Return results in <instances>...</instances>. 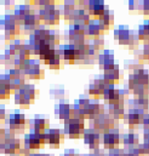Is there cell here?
I'll return each mask as SVG.
<instances>
[{
  "instance_id": "83f0119b",
  "label": "cell",
  "mask_w": 149,
  "mask_h": 156,
  "mask_svg": "<svg viewBox=\"0 0 149 156\" xmlns=\"http://www.w3.org/2000/svg\"><path fill=\"white\" fill-rule=\"evenodd\" d=\"M28 156H50L48 154H41V153H30Z\"/></svg>"
},
{
  "instance_id": "f546056e",
  "label": "cell",
  "mask_w": 149,
  "mask_h": 156,
  "mask_svg": "<svg viewBox=\"0 0 149 156\" xmlns=\"http://www.w3.org/2000/svg\"><path fill=\"white\" fill-rule=\"evenodd\" d=\"M0 39H1V33H0Z\"/></svg>"
},
{
  "instance_id": "ffe728a7",
  "label": "cell",
  "mask_w": 149,
  "mask_h": 156,
  "mask_svg": "<svg viewBox=\"0 0 149 156\" xmlns=\"http://www.w3.org/2000/svg\"><path fill=\"white\" fill-rule=\"evenodd\" d=\"M46 65L49 66V67L51 69H59L61 67V56L57 55L54 58H52L51 61L48 62Z\"/></svg>"
},
{
  "instance_id": "6da1fadb",
  "label": "cell",
  "mask_w": 149,
  "mask_h": 156,
  "mask_svg": "<svg viewBox=\"0 0 149 156\" xmlns=\"http://www.w3.org/2000/svg\"><path fill=\"white\" fill-rule=\"evenodd\" d=\"M37 96V90L35 89L34 85L25 84L20 90L14 93V100L15 104L20 105L21 108H28L33 101H35Z\"/></svg>"
},
{
  "instance_id": "7c38bea8",
  "label": "cell",
  "mask_w": 149,
  "mask_h": 156,
  "mask_svg": "<svg viewBox=\"0 0 149 156\" xmlns=\"http://www.w3.org/2000/svg\"><path fill=\"white\" fill-rule=\"evenodd\" d=\"M30 125V131L34 132H45L49 125V121L44 117L35 116L34 118L28 121Z\"/></svg>"
},
{
  "instance_id": "cb8c5ba5",
  "label": "cell",
  "mask_w": 149,
  "mask_h": 156,
  "mask_svg": "<svg viewBox=\"0 0 149 156\" xmlns=\"http://www.w3.org/2000/svg\"><path fill=\"white\" fill-rule=\"evenodd\" d=\"M4 134H5V128H3L1 124H0V143H1L4 139Z\"/></svg>"
},
{
  "instance_id": "f1b7e54d",
  "label": "cell",
  "mask_w": 149,
  "mask_h": 156,
  "mask_svg": "<svg viewBox=\"0 0 149 156\" xmlns=\"http://www.w3.org/2000/svg\"><path fill=\"white\" fill-rule=\"evenodd\" d=\"M11 156H21L20 154H15V155H11Z\"/></svg>"
},
{
  "instance_id": "9a60e30c",
  "label": "cell",
  "mask_w": 149,
  "mask_h": 156,
  "mask_svg": "<svg viewBox=\"0 0 149 156\" xmlns=\"http://www.w3.org/2000/svg\"><path fill=\"white\" fill-rule=\"evenodd\" d=\"M23 45H25V42H23L21 39L16 38L11 44H9L8 48L4 52L10 54L13 57H17L19 55V53H20V51L23 48Z\"/></svg>"
},
{
  "instance_id": "484cf974",
  "label": "cell",
  "mask_w": 149,
  "mask_h": 156,
  "mask_svg": "<svg viewBox=\"0 0 149 156\" xmlns=\"http://www.w3.org/2000/svg\"><path fill=\"white\" fill-rule=\"evenodd\" d=\"M144 56L149 58V44H147V45L144 47Z\"/></svg>"
},
{
  "instance_id": "44dd1931",
  "label": "cell",
  "mask_w": 149,
  "mask_h": 156,
  "mask_svg": "<svg viewBox=\"0 0 149 156\" xmlns=\"http://www.w3.org/2000/svg\"><path fill=\"white\" fill-rule=\"evenodd\" d=\"M8 117H9V114L7 113L6 107L3 105H0V124L3 123V122H7Z\"/></svg>"
},
{
  "instance_id": "4316f807",
  "label": "cell",
  "mask_w": 149,
  "mask_h": 156,
  "mask_svg": "<svg viewBox=\"0 0 149 156\" xmlns=\"http://www.w3.org/2000/svg\"><path fill=\"white\" fill-rule=\"evenodd\" d=\"M143 123L147 127V128H149V115H147L146 117H144L143 118Z\"/></svg>"
},
{
  "instance_id": "5b68a950",
  "label": "cell",
  "mask_w": 149,
  "mask_h": 156,
  "mask_svg": "<svg viewBox=\"0 0 149 156\" xmlns=\"http://www.w3.org/2000/svg\"><path fill=\"white\" fill-rule=\"evenodd\" d=\"M84 130L83 119L72 117V118L64 121V133L70 138H78Z\"/></svg>"
},
{
  "instance_id": "ac0fdd59",
  "label": "cell",
  "mask_w": 149,
  "mask_h": 156,
  "mask_svg": "<svg viewBox=\"0 0 149 156\" xmlns=\"http://www.w3.org/2000/svg\"><path fill=\"white\" fill-rule=\"evenodd\" d=\"M119 141V136L117 133H108L104 135V144L105 145H108L109 147L114 146L115 144H118Z\"/></svg>"
},
{
  "instance_id": "52a82bcc",
  "label": "cell",
  "mask_w": 149,
  "mask_h": 156,
  "mask_svg": "<svg viewBox=\"0 0 149 156\" xmlns=\"http://www.w3.org/2000/svg\"><path fill=\"white\" fill-rule=\"evenodd\" d=\"M23 74L26 75V77L29 78V79L39 80L44 76V72L40 68L39 62L35 60H30L29 65L23 70Z\"/></svg>"
},
{
  "instance_id": "d6986e66",
  "label": "cell",
  "mask_w": 149,
  "mask_h": 156,
  "mask_svg": "<svg viewBox=\"0 0 149 156\" xmlns=\"http://www.w3.org/2000/svg\"><path fill=\"white\" fill-rule=\"evenodd\" d=\"M118 34L119 42L121 44H128L130 42V32L128 29H121L120 31H116Z\"/></svg>"
},
{
  "instance_id": "4fadbf2b",
  "label": "cell",
  "mask_w": 149,
  "mask_h": 156,
  "mask_svg": "<svg viewBox=\"0 0 149 156\" xmlns=\"http://www.w3.org/2000/svg\"><path fill=\"white\" fill-rule=\"evenodd\" d=\"M33 13L34 12H33V10L31 9L30 5L26 3V4L19 5L16 9H14L13 14L18 21L23 24V20L26 19V17L28 16V15H30V14H33Z\"/></svg>"
},
{
  "instance_id": "d4e9b609",
  "label": "cell",
  "mask_w": 149,
  "mask_h": 156,
  "mask_svg": "<svg viewBox=\"0 0 149 156\" xmlns=\"http://www.w3.org/2000/svg\"><path fill=\"white\" fill-rule=\"evenodd\" d=\"M144 11L146 14H149V0L144 2Z\"/></svg>"
},
{
  "instance_id": "603a6c76",
  "label": "cell",
  "mask_w": 149,
  "mask_h": 156,
  "mask_svg": "<svg viewBox=\"0 0 149 156\" xmlns=\"http://www.w3.org/2000/svg\"><path fill=\"white\" fill-rule=\"evenodd\" d=\"M0 4L3 5L5 8H12L14 6V2L12 0H4V1H1Z\"/></svg>"
},
{
  "instance_id": "2e32d148",
  "label": "cell",
  "mask_w": 149,
  "mask_h": 156,
  "mask_svg": "<svg viewBox=\"0 0 149 156\" xmlns=\"http://www.w3.org/2000/svg\"><path fill=\"white\" fill-rule=\"evenodd\" d=\"M26 75H22V76H19V77H11L10 79V88H11V91L12 93H15L17 91H19L21 89L22 87L25 86L26 83Z\"/></svg>"
},
{
  "instance_id": "e0dca14e",
  "label": "cell",
  "mask_w": 149,
  "mask_h": 156,
  "mask_svg": "<svg viewBox=\"0 0 149 156\" xmlns=\"http://www.w3.org/2000/svg\"><path fill=\"white\" fill-rule=\"evenodd\" d=\"M16 57L11 56L10 54H8L6 52H4V54L0 55V63L2 66H5V67L11 69V68H14V61H15Z\"/></svg>"
},
{
  "instance_id": "8992f818",
  "label": "cell",
  "mask_w": 149,
  "mask_h": 156,
  "mask_svg": "<svg viewBox=\"0 0 149 156\" xmlns=\"http://www.w3.org/2000/svg\"><path fill=\"white\" fill-rule=\"evenodd\" d=\"M22 150L21 140L18 138L12 139H4L0 143V152L8 155L20 154Z\"/></svg>"
},
{
  "instance_id": "3957f363",
  "label": "cell",
  "mask_w": 149,
  "mask_h": 156,
  "mask_svg": "<svg viewBox=\"0 0 149 156\" xmlns=\"http://www.w3.org/2000/svg\"><path fill=\"white\" fill-rule=\"evenodd\" d=\"M45 143H47L45 132L30 131L29 134L25 135V139H23V146L28 151L39 149L41 146L45 144Z\"/></svg>"
},
{
  "instance_id": "8fae6325",
  "label": "cell",
  "mask_w": 149,
  "mask_h": 156,
  "mask_svg": "<svg viewBox=\"0 0 149 156\" xmlns=\"http://www.w3.org/2000/svg\"><path fill=\"white\" fill-rule=\"evenodd\" d=\"M55 113L59 119L65 121L73 117V109H71L68 104H60L56 105Z\"/></svg>"
},
{
  "instance_id": "7402d4cb",
  "label": "cell",
  "mask_w": 149,
  "mask_h": 156,
  "mask_svg": "<svg viewBox=\"0 0 149 156\" xmlns=\"http://www.w3.org/2000/svg\"><path fill=\"white\" fill-rule=\"evenodd\" d=\"M88 29H89L90 35L92 34V35H94V36H98L99 34L100 28H99V24H94V23L91 24V23H89Z\"/></svg>"
},
{
  "instance_id": "7a4b0ae2",
  "label": "cell",
  "mask_w": 149,
  "mask_h": 156,
  "mask_svg": "<svg viewBox=\"0 0 149 156\" xmlns=\"http://www.w3.org/2000/svg\"><path fill=\"white\" fill-rule=\"evenodd\" d=\"M21 24L14 14H4L0 17V29H2L4 33L17 37L21 34Z\"/></svg>"
},
{
  "instance_id": "277c9868",
  "label": "cell",
  "mask_w": 149,
  "mask_h": 156,
  "mask_svg": "<svg viewBox=\"0 0 149 156\" xmlns=\"http://www.w3.org/2000/svg\"><path fill=\"white\" fill-rule=\"evenodd\" d=\"M8 128L15 132V134L23 133L26 127V115L19 111H15L14 113H10L8 117Z\"/></svg>"
},
{
  "instance_id": "5bb4252c",
  "label": "cell",
  "mask_w": 149,
  "mask_h": 156,
  "mask_svg": "<svg viewBox=\"0 0 149 156\" xmlns=\"http://www.w3.org/2000/svg\"><path fill=\"white\" fill-rule=\"evenodd\" d=\"M62 57L64 61H67L69 62H74L76 61V47L74 45H64L62 47Z\"/></svg>"
},
{
  "instance_id": "30bf717a",
  "label": "cell",
  "mask_w": 149,
  "mask_h": 156,
  "mask_svg": "<svg viewBox=\"0 0 149 156\" xmlns=\"http://www.w3.org/2000/svg\"><path fill=\"white\" fill-rule=\"evenodd\" d=\"M41 21L38 15L36 14H30L28 16L26 17V19L23 20V30L26 32H30V31H34L36 30L37 28H39L41 27Z\"/></svg>"
},
{
  "instance_id": "ba28073f",
  "label": "cell",
  "mask_w": 149,
  "mask_h": 156,
  "mask_svg": "<svg viewBox=\"0 0 149 156\" xmlns=\"http://www.w3.org/2000/svg\"><path fill=\"white\" fill-rule=\"evenodd\" d=\"M11 77L9 73L0 74V100H9L11 97L12 91L10 88Z\"/></svg>"
},
{
  "instance_id": "9c48e42d",
  "label": "cell",
  "mask_w": 149,
  "mask_h": 156,
  "mask_svg": "<svg viewBox=\"0 0 149 156\" xmlns=\"http://www.w3.org/2000/svg\"><path fill=\"white\" fill-rule=\"evenodd\" d=\"M45 134L47 143H49L52 147H57L64 139V134L60 129H47Z\"/></svg>"
}]
</instances>
